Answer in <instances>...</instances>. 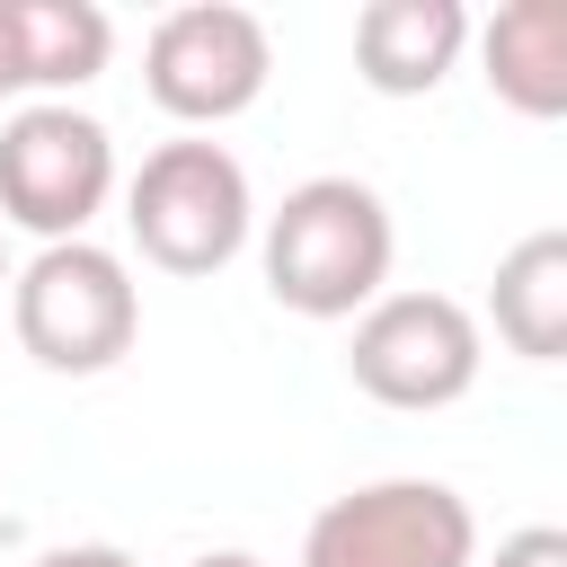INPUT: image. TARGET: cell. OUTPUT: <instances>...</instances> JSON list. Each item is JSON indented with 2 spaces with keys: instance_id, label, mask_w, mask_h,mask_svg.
Returning <instances> with one entry per match:
<instances>
[{
  "instance_id": "obj_7",
  "label": "cell",
  "mask_w": 567,
  "mask_h": 567,
  "mask_svg": "<svg viewBox=\"0 0 567 567\" xmlns=\"http://www.w3.org/2000/svg\"><path fill=\"white\" fill-rule=\"evenodd\" d=\"M266 71H275V44L230 0H186L142 44V89L177 124H230V115H248L266 97Z\"/></svg>"
},
{
  "instance_id": "obj_10",
  "label": "cell",
  "mask_w": 567,
  "mask_h": 567,
  "mask_svg": "<svg viewBox=\"0 0 567 567\" xmlns=\"http://www.w3.org/2000/svg\"><path fill=\"white\" fill-rule=\"evenodd\" d=\"M496 337L523 363L567 354V230H532L496 257Z\"/></svg>"
},
{
  "instance_id": "obj_1",
  "label": "cell",
  "mask_w": 567,
  "mask_h": 567,
  "mask_svg": "<svg viewBox=\"0 0 567 567\" xmlns=\"http://www.w3.org/2000/svg\"><path fill=\"white\" fill-rule=\"evenodd\" d=\"M399 230L363 177H301L266 213V292L301 319H363L390 284Z\"/></svg>"
},
{
  "instance_id": "obj_2",
  "label": "cell",
  "mask_w": 567,
  "mask_h": 567,
  "mask_svg": "<svg viewBox=\"0 0 567 567\" xmlns=\"http://www.w3.org/2000/svg\"><path fill=\"white\" fill-rule=\"evenodd\" d=\"M9 319H18V346L62 372V381H89V372H115L142 337V292L124 275L115 248L97 239H62V248H35L27 275H9Z\"/></svg>"
},
{
  "instance_id": "obj_13",
  "label": "cell",
  "mask_w": 567,
  "mask_h": 567,
  "mask_svg": "<svg viewBox=\"0 0 567 567\" xmlns=\"http://www.w3.org/2000/svg\"><path fill=\"white\" fill-rule=\"evenodd\" d=\"M35 567H133L124 549H106V540H71V549H44Z\"/></svg>"
},
{
  "instance_id": "obj_5",
  "label": "cell",
  "mask_w": 567,
  "mask_h": 567,
  "mask_svg": "<svg viewBox=\"0 0 567 567\" xmlns=\"http://www.w3.org/2000/svg\"><path fill=\"white\" fill-rule=\"evenodd\" d=\"M478 363H487L478 319L452 292H381L354 319V346H346L354 390L381 399V408H408V416L470 399L478 390Z\"/></svg>"
},
{
  "instance_id": "obj_9",
  "label": "cell",
  "mask_w": 567,
  "mask_h": 567,
  "mask_svg": "<svg viewBox=\"0 0 567 567\" xmlns=\"http://www.w3.org/2000/svg\"><path fill=\"white\" fill-rule=\"evenodd\" d=\"M478 62H487V89L514 115H532V124L567 115V0H514V9H496L478 27Z\"/></svg>"
},
{
  "instance_id": "obj_4",
  "label": "cell",
  "mask_w": 567,
  "mask_h": 567,
  "mask_svg": "<svg viewBox=\"0 0 567 567\" xmlns=\"http://www.w3.org/2000/svg\"><path fill=\"white\" fill-rule=\"evenodd\" d=\"M115 195V133L71 97H35L0 124V221L35 230L44 248L80 239Z\"/></svg>"
},
{
  "instance_id": "obj_8",
  "label": "cell",
  "mask_w": 567,
  "mask_h": 567,
  "mask_svg": "<svg viewBox=\"0 0 567 567\" xmlns=\"http://www.w3.org/2000/svg\"><path fill=\"white\" fill-rule=\"evenodd\" d=\"M470 44L461 0H372L354 18V80L372 97H434Z\"/></svg>"
},
{
  "instance_id": "obj_6",
  "label": "cell",
  "mask_w": 567,
  "mask_h": 567,
  "mask_svg": "<svg viewBox=\"0 0 567 567\" xmlns=\"http://www.w3.org/2000/svg\"><path fill=\"white\" fill-rule=\"evenodd\" d=\"M478 514L443 478H372L310 514L301 567H470Z\"/></svg>"
},
{
  "instance_id": "obj_12",
  "label": "cell",
  "mask_w": 567,
  "mask_h": 567,
  "mask_svg": "<svg viewBox=\"0 0 567 567\" xmlns=\"http://www.w3.org/2000/svg\"><path fill=\"white\" fill-rule=\"evenodd\" d=\"M487 567H567V532L558 523H523L514 540H496Z\"/></svg>"
},
{
  "instance_id": "obj_16",
  "label": "cell",
  "mask_w": 567,
  "mask_h": 567,
  "mask_svg": "<svg viewBox=\"0 0 567 567\" xmlns=\"http://www.w3.org/2000/svg\"><path fill=\"white\" fill-rule=\"evenodd\" d=\"M0 284H9V248H0Z\"/></svg>"
},
{
  "instance_id": "obj_14",
  "label": "cell",
  "mask_w": 567,
  "mask_h": 567,
  "mask_svg": "<svg viewBox=\"0 0 567 567\" xmlns=\"http://www.w3.org/2000/svg\"><path fill=\"white\" fill-rule=\"evenodd\" d=\"M27 71H18V27H9V0H0V97H18Z\"/></svg>"
},
{
  "instance_id": "obj_15",
  "label": "cell",
  "mask_w": 567,
  "mask_h": 567,
  "mask_svg": "<svg viewBox=\"0 0 567 567\" xmlns=\"http://www.w3.org/2000/svg\"><path fill=\"white\" fill-rule=\"evenodd\" d=\"M195 567H266V558H248V549H204Z\"/></svg>"
},
{
  "instance_id": "obj_3",
  "label": "cell",
  "mask_w": 567,
  "mask_h": 567,
  "mask_svg": "<svg viewBox=\"0 0 567 567\" xmlns=\"http://www.w3.org/2000/svg\"><path fill=\"white\" fill-rule=\"evenodd\" d=\"M124 221L159 275H221L257 230L248 168L221 142H159L124 186Z\"/></svg>"
},
{
  "instance_id": "obj_11",
  "label": "cell",
  "mask_w": 567,
  "mask_h": 567,
  "mask_svg": "<svg viewBox=\"0 0 567 567\" xmlns=\"http://www.w3.org/2000/svg\"><path fill=\"white\" fill-rule=\"evenodd\" d=\"M9 27H18V71L44 97L89 89L115 53V18L97 0H9Z\"/></svg>"
}]
</instances>
